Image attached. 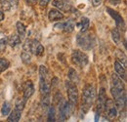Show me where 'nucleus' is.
Returning a JSON list of instances; mask_svg holds the SVG:
<instances>
[{"instance_id": "obj_1", "label": "nucleus", "mask_w": 127, "mask_h": 122, "mask_svg": "<svg viewBox=\"0 0 127 122\" xmlns=\"http://www.w3.org/2000/svg\"><path fill=\"white\" fill-rule=\"evenodd\" d=\"M48 71L45 65L39 66V91L41 95V104L43 107H48L50 105L51 83L47 79Z\"/></svg>"}, {"instance_id": "obj_2", "label": "nucleus", "mask_w": 127, "mask_h": 122, "mask_svg": "<svg viewBox=\"0 0 127 122\" xmlns=\"http://www.w3.org/2000/svg\"><path fill=\"white\" fill-rule=\"evenodd\" d=\"M96 98V89L93 85H86L82 92V103H81V112L86 113L90 107L93 106Z\"/></svg>"}, {"instance_id": "obj_3", "label": "nucleus", "mask_w": 127, "mask_h": 122, "mask_svg": "<svg viewBox=\"0 0 127 122\" xmlns=\"http://www.w3.org/2000/svg\"><path fill=\"white\" fill-rule=\"evenodd\" d=\"M111 93L113 97V100L123 97L126 95L125 87L120 79V77L117 74H112L111 75Z\"/></svg>"}, {"instance_id": "obj_4", "label": "nucleus", "mask_w": 127, "mask_h": 122, "mask_svg": "<svg viewBox=\"0 0 127 122\" xmlns=\"http://www.w3.org/2000/svg\"><path fill=\"white\" fill-rule=\"evenodd\" d=\"M76 42L78 46H80L84 50H90L95 46L96 40L94 35L91 33H86L85 32H80L76 37Z\"/></svg>"}, {"instance_id": "obj_5", "label": "nucleus", "mask_w": 127, "mask_h": 122, "mask_svg": "<svg viewBox=\"0 0 127 122\" xmlns=\"http://www.w3.org/2000/svg\"><path fill=\"white\" fill-rule=\"evenodd\" d=\"M23 49L35 56H42L44 54V47L35 39H27L23 45Z\"/></svg>"}, {"instance_id": "obj_6", "label": "nucleus", "mask_w": 127, "mask_h": 122, "mask_svg": "<svg viewBox=\"0 0 127 122\" xmlns=\"http://www.w3.org/2000/svg\"><path fill=\"white\" fill-rule=\"evenodd\" d=\"M65 87H66V92H67V97H68V104L73 110L74 107H76L77 102H78V90L77 87L74 83L71 81H66L65 82Z\"/></svg>"}, {"instance_id": "obj_7", "label": "nucleus", "mask_w": 127, "mask_h": 122, "mask_svg": "<svg viewBox=\"0 0 127 122\" xmlns=\"http://www.w3.org/2000/svg\"><path fill=\"white\" fill-rule=\"evenodd\" d=\"M71 61L75 65L84 67L88 63V56L79 50H73L71 53Z\"/></svg>"}, {"instance_id": "obj_8", "label": "nucleus", "mask_w": 127, "mask_h": 122, "mask_svg": "<svg viewBox=\"0 0 127 122\" xmlns=\"http://www.w3.org/2000/svg\"><path fill=\"white\" fill-rule=\"evenodd\" d=\"M107 95L106 91L104 88H102L99 91V96H98V100H97V104H96V121L98 120V118L100 117V115L102 113H104V108H105V104H106V100H107Z\"/></svg>"}, {"instance_id": "obj_9", "label": "nucleus", "mask_w": 127, "mask_h": 122, "mask_svg": "<svg viewBox=\"0 0 127 122\" xmlns=\"http://www.w3.org/2000/svg\"><path fill=\"white\" fill-rule=\"evenodd\" d=\"M104 113L106 117L110 120L114 119L117 116V108L114 105L113 100L111 99H107L106 104H105V108H104Z\"/></svg>"}, {"instance_id": "obj_10", "label": "nucleus", "mask_w": 127, "mask_h": 122, "mask_svg": "<svg viewBox=\"0 0 127 122\" xmlns=\"http://www.w3.org/2000/svg\"><path fill=\"white\" fill-rule=\"evenodd\" d=\"M58 105H59V117H60V120L64 121L69 117V113L72 111V109L69 106L68 102L64 101V100H62V102H60Z\"/></svg>"}, {"instance_id": "obj_11", "label": "nucleus", "mask_w": 127, "mask_h": 122, "mask_svg": "<svg viewBox=\"0 0 127 122\" xmlns=\"http://www.w3.org/2000/svg\"><path fill=\"white\" fill-rule=\"evenodd\" d=\"M107 11H108V13L110 14V15L114 19V21H115V25H116V28H118V29H120V30H125V24H124V20H123V18L121 17V16L119 15L116 11H114V10H112L111 8L110 7H108L107 8Z\"/></svg>"}, {"instance_id": "obj_12", "label": "nucleus", "mask_w": 127, "mask_h": 122, "mask_svg": "<svg viewBox=\"0 0 127 122\" xmlns=\"http://www.w3.org/2000/svg\"><path fill=\"white\" fill-rule=\"evenodd\" d=\"M74 27H75L74 22H73L72 20H69V21H67V22H65V23H59V24L55 25L54 28H55L56 30H60L64 31V32L69 33V32L73 31Z\"/></svg>"}, {"instance_id": "obj_13", "label": "nucleus", "mask_w": 127, "mask_h": 122, "mask_svg": "<svg viewBox=\"0 0 127 122\" xmlns=\"http://www.w3.org/2000/svg\"><path fill=\"white\" fill-rule=\"evenodd\" d=\"M52 5L62 11H69L71 8L69 0H53Z\"/></svg>"}, {"instance_id": "obj_14", "label": "nucleus", "mask_w": 127, "mask_h": 122, "mask_svg": "<svg viewBox=\"0 0 127 122\" xmlns=\"http://www.w3.org/2000/svg\"><path fill=\"white\" fill-rule=\"evenodd\" d=\"M23 88H24V98L26 100H29L34 93V86L32 84V82L31 80L27 81L24 85H23Z\"/></svg>"}, {"instance_id": "obj_15", "label": "nucleus", "mask_w": 127, "mask_h": 122, "mask_svg": "<svg viewBox=\"0 0 127 122\" xmlns=\"http://www.w3.org/2000/svg\"><path fill=\"white\" fill-rule=\"evenodd\" d=\"M114 69H115V72L118 76L121 79H123L124 81H126V68L117 60L114 61Z\"/></svg>"}, {"instance_id": "obj_16", "label": "nucleus", "mask_w": 127, "mask_h": 122, "mask_svg": "<svg viewBox=\"0 0 127 122\" xmlns=\"http://www.w3.org/2000/svg\"><path fill=\"white\" fill-rule=\"evenodd\" d=\"M48 18L51 22H56V21H60L64 19V14L62 12H60V10L57 9H51L49 11Z\"/></svg>"}, {"instance_id": "obj_17", "label": "nucleus", "mask_w": 127, "mask_h": 122, "mask_svg": "<svg viewBox=\"0 0 127 122\" xmlns=\"http://www.w3.org/2000/svg\"><path fill=\"white\" fill-rule=\"evenodd\" d=\"M7 44H9L12 48H15V47L21 44V37L18 34H15V33L11 34L7 38Z\"/></svg>"}, {"instance_id": "obj_18", "label": "nucleus", "mask_w": 127, "mask_h": 122, "mask_svg": "<svg viewBox=\"0 0 127 122\" xmlns=\"http://www.w3.org/2000/svg\"><path fill=\"white\" fill-rule=\"evenodd\" d=\"M21 116H22V110H19L17 108H14L13 111H11L8 114L7 120L10 122H17L21 119Z\"/></svg>"}, {"instance_id": "obj_19", "label": "nucleus", "mask_w": 127, "mask_h": 122, "mask_svg": "<svg viewBox=\"0 0 127 122\" xmlns=\"http://www.w3.org/2000/svg\"><path fill=\"white\" fill-rule=\"evenodd\" d=\"M89 25H90V21H89L88 18H86V17L81 18L80 22L77 24V26L79 27L80 32H85V31H87L88 28H89Z\"/></svg>"}, {"instance_id": "obj_20", "label": "nucleus", "mask_w": 127, "mask_h": 122, "mask_svg": "<svg viewBox=\"0 0 127 122\" xmlns=\"http://www.w3.org/2000/svg\"><path fill=\"white\" fill-rule=\"evenodd\" d=\"M16 28H17L18 35L21 37V39H22L23 37H25V35H26V31H27L26 26H25L22 22H18V23L16 24Z\"/></svg>"}, {"instance_id": "obj_21", "label": "nucleus", "mask_w": 127, "mask_h": 122, "mask_svg": "<svg viewBox=\"0 0 127 122\" xmlns=\"http://www.w3.org/2000/svg\"><path fill=\"white\" fill-rule=\"evenodd\" d=\"M68 78H69V81H71L74 84L79 82V77L77 75V72L73 68H69V70H68Z\"/></svg>"}, {"instance_id": "obj_22", "label": "nucleus", "mask_w": 127, "mask_h": 122, "mask_svg": "<svg viewBox=\"0 0 127 122\" xmlns=\"http://www.w3.org/2000/svg\"><path fill=\"white\" fill-rule=\"evenodd\" d=\"M27 101H28V100H26L24 97H23V98H18L16 100V103H15V108L23 111V109L25 108Z\"/></svg>"}, {"instance_id": "obj_23", "label": "nucleus", "mask_w": 127, "mask_h": 122, "mask_svg": "<svg viewBox=\"0 0 127 122\" xmlns=\"http://www.w3.org/2000/svg\"><path fill=\"white\" fill-rule=\"evenodd\" d=\"M111 37H112V40L114 41L115 44H119L121 36H120V32L118 31L117 29H113L111 30Z\"/></svg>"}, {"instance_id": "obj_24", "label": "nucleus", "mask_w": 127, "mask_h": 122, "mask_svg": "<svg viewBox=\"0 0 127 122\" xmlns=\"http://www.w3.org/2000/svg\"><path fill=\"white\" fill-rule=\"evenodd\" d=\"M10 112H11V105L8 102H5L1 108V114L3 116H7Z\"/></svg>"}, {"instance_id": "obj_25", "label": "nucleus", "mask_w": 127, "mask_h": 122, "mask_svg": "<svg viewBox=\"0 0 127 122\" xmlns=\"http://www.w3.org/2000/svg\"><path fill=\"white\" fill-rule=\"evenodd\" d=\"M21 59H22V61L25 63V64H29L31 61H32V56L29 52L27 51H24L21 55Z\"/></svg>"}, {"instance_id": "obj_26", "label": "nucleus", "mask_w": 127, "mask_h": 122, "mask_svg": "<svg viewBox=\"0 0 127 122\" xmlns=\"http://www.w3.org/2000/svg\"><path fill=\"white\" fill-rule=\"evenodd\" d=\"M9 66H10V62L7 59L0 58V73L3 72L4 70H6Z\"/></svg>"}, {"instance_id": "obj_27", "label": "nucleus", "mask_w": 127, "mask_h": 122, "mask_svg": "<svg viewBox=\"0 0 127 122\" xmlns=\"http://www.w3.org/2000/svg\"><path fill=\"white\" fill-rule=\"evenodd\" d=\"M55 115H56V113H55V107H49V111H48V120L49 121H55Z\"/></svg>"}, {"instance_id": "obj_28", "label": "nucleus", "mask_w": 127, "mask_h": 122, "mask_svg": "<svg viewBox=\"0 0 127 122\" xmlns=\"http://www.w3.org/2000/svg\"><path fill=\"white\" fill-rule=\"evenodd\" d=\"M6 46H7V39L6 38L0 39V53L6 49Z\"/></svg>"}, {"instance_id": "obj_29", "label": "nucleus", "mask_w": 127, "mask_h": 122, "mask_svg": "<svg viewBox=\"0 0 127 122\" xmlns=\"http://www.w3.org/2000/svg\"><path fill=\"white\" fill-rule=\"evenodd\" d=\"M8 2H9V4H10V6H11V8L14 6V7H17V5H18V3H19V0H8Z\"/></svg>"}, {"instance_id": "obj_30", "label": "nucleus", "mask_w": 127, "mask_h": 122, "mask_svg": "<svg viewBox=\"0 0 127 122\" xmlns=\"http://www.w3.org/2000/svg\"><path fill=\"white\" fill-rule=\"evenodd\" d=\"M102 1L103 0H92V5L94 7H98V6H100L102 4Z\"/></svg>"}, {"instance_id": "obj_31", "label": "nucleus", "mask_w": 127, "mask_h": 122, "mask_svg": "<svg viewBox=\"0 0 127 122\" xmlns=\"http://www.w3.org/2000/svg\"><path fill=\"white\" fill-rule=\"evenodd\" d=\"M49 2H50V0H40L39 1V4H40L41 7H46Z\"/></svg>"}, {"instance_id": "obj_32", "label": "nucleus", "mask_w": 127, "mask_h": 122, "mask_svg": "<svg viewBox=\"0 0 127 122\" xmlns=\"http://www.w3.org/2000/svg\"><path fill=\"white\" fill-rule=\"evenodd\" d=\"M108 2L112 5H118L120 3V0H108Z\"/></svg>"}, {"instance_id": "obj_33", "label": "nucleus", "mask_w": 127, "mask_h": 122, "mask_svg": "<svg viewBox=\"0 0 127 122\" xmlns=\"http://www.w3.org/2000/svg\"><path fill=\"white\" fill-rule=\"evenodd\" d=\"M36 1H37V0H26V2H27L28 4H31V5L35 4V3H36Z\"/></svg>"}, {"instance_id": "obj_34", "label": "nucleus", "mask_w": 127, "mask_h": 122, "mask_svg": "<svg viewBox=\"0 0 127 122\" xmlns=\"http://www.w3.org/2000/svg\"><path fill=\"white\" fill-rule=\"evenodd\" d=\"M3 19H4V13H3L2 10H0V22H1Z\"/></svg>"}, {"instance_id": "obj_35", "label": "nucleus", "mask_w": 127, "mask_h": 122, "mask_svg": "<svg viewBox=\"0 0 127 122\" xmlns=\"http://www.w3.org/2000/svg\"><path fill=\"white\" fill-rule=\"evenodd\" d=\"M2 1H5V0H0V2H2Z\"/></svg>"}]
</instances>
